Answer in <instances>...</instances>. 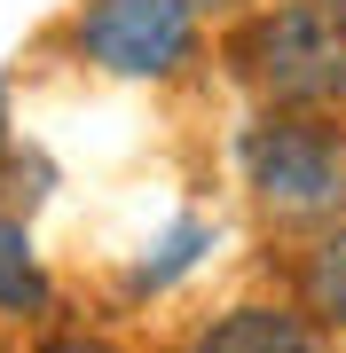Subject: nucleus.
<instances>
[{"label":"nucleus","instance_id":"1","mask_svg":"<svg viewBox=\"0 0 346 353\" xmlns=\"http://www.w3.org/2000/svg\"><path fill=\"white\" fill-rule=\"evenodd\" d=\"M236 63L276 110L346 102V0H276L236 39Z\"/></svg>","mask_w":346,"mask_h":353},{"label":"nucleus","instance_id":"2","mask_svg":"<svg viewBox=\"0 0 346 353\" xmlns=\"http://www.w3.org/2000/svg\"><path fill=\"white\" fill-rule=\"evenodd\" d=\"M244 189L276 220H307V228L346 220V150H338V134L299 126V118H260L244 134Z\"/></svg>","mask_w":346,"mask_h":353},{"label":"nucleus","instance_id":"3","mask_svg":"<svg viewBox=\"0 0 346 353\" xmlns=\"http://www.w3.org/2000/svg\"><path fill=\"white\" fill-rule=\"evenodd\" d=\"M71 48L110 79H173L197 63V8L189 0H87Z\"/></svg>","mask_w":346,"mask_h":353},{"label":"nucleus","instance_id":"4","mask_svg":"<svg viewBox=\"0 0 346 353\" xmlns=\"http://www.w3.org/2000/svg\"><path fill=\"white\" fill-rule=\"evenodd\" d=\"M197 353H323V345H315V322L291 306H229L197 338Z\"/></svg>","mask_w":346,"mask_h":353},{"label":"nucleus","instance_id":"5","mask_svg":"<svg viewBox=\"0 0 346 353\" xmlns=\"http://www.w3.org/2000/svg\"><path fill=\"white\" fill-rule=\"evenodd\" d=\"M299 299H307V314L323 330H346V220H331L315 236L307 267H299Z\"/></svg>","mask_w":346,"mask_h":353},{"label":"nucleus","instance_id":"6","mask_svg":"<svg viewBox=\"0 0 346 353\" xmlns=\"http://www.w3.org/2000/svg\"><path fill=\"white\" fill-rule=\"evenodd\" d=\"M48 306V267L32 252V228L0 212V314H39Z\"/></svg>","mask_w":346,"mask_h":353},{"label":"nucleus","instance_id":"7","mask_svg":"<svg viewBox=\"0 0 346 353\" xmlns=\"http://www.w3.org/2000/svg\"><path fill=\"white\" fill-rule=\"evenodd\" d=\"M205 243H213V228H205V220H181L173 236L157 243V259H142V267H134V290H166L181 267H197V252H205Z\"/></svg>","mask_w":346,"mask_h":353},{"label":"nucleus","instance_id":"8","mask_svg":"<svg viewBox=\"0 0 346 353\" xmlns=\"http://www.w3.org/2000/svg\"><path fill=\"white\" fill-rule=\"evenodd\" d=\"M39 353H118L110 338H87V330H64V338H48Z\"/></svg>","mask_w":346,"mask_h":353},{"label":"nucleus","instance_id":"9","mask_svg":"<svg viewBox=\"0 0 346 353\" xmlns=\"http://www.w3.org/2000/svg\"><path fill=\"white\" fill-rule=\"evenodd\" d=\"M197 16H236V8H252V0H189Z\"/></svg>","mask_w":346,"mask_h":353}]
</instances>
